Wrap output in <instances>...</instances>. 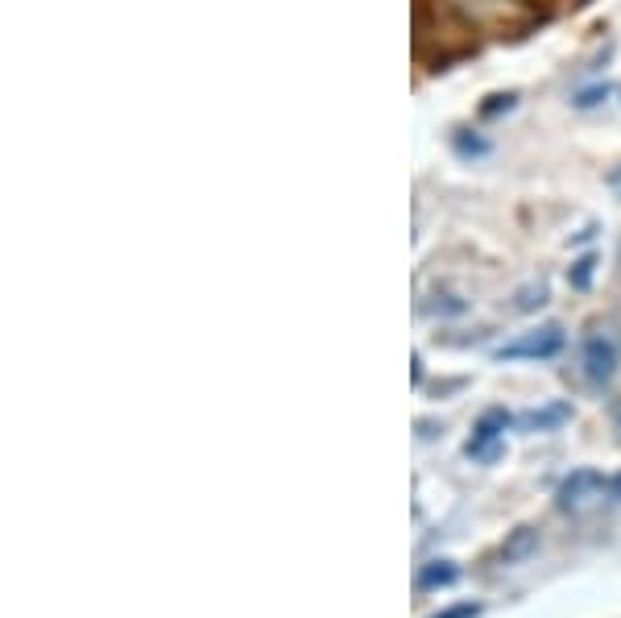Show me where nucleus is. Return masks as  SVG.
<instances>
[{
  "label": "nucleus",
  "instance_id": "obj_1",
  "mask_svg": "<svg viewBox=\"0 0 621 618\" xmlns=\"http://www.w3.org/2000/svg\"><path fill=\"white\" fill-rule=\"evenodd\" d=\"M563 349V328L559 324H547V328H535V333L518 336L510 345H501L493 353L497 362H547V357H556Z\"/></svg>",
  "mask_w": 621,
  "mask_h": 618
},
{
  "label": "nucleus",
  "instance_id": "obj_2",
  "mask_svg": "<svg viewBox=\"0 0 621 618\" xmlns=\"http://www.w3.org/2000/svg\"><path fill=\"white\" fill-rule=\"evenodd\" d=\"M506 424H510V415H506V412H485L481 424H477V428H472V436H468L465 457H472V460L497 457V444H501V432H506Z\"/></svg>",
  "mask_w": 621,
  "mask_h": 618
},
{
  "label": "nucleus",
  "instance_id": "obj_3",
  "mask_svg": "<svg viewBox=\"0 0 621 618\" xmlns=\"http://www.w3.org/2000/svg\"><path fill=\"white\" fill-rule=\"evenodd\" d=\"M601 490H605V477L597 474V469H576V474L559 486V510H584Z\"/></svg>",
  "mask_w": 621,
  "mask_h": 618
},
{
  "label": "nucleus",
  "instance_id": "obj_4",
  "mask_svg": "<svg viewBox=\"0 0 621 618\" xmlns=\"http://www.w3.org/2000/svg\"><path fill=\"white\" fill-rule=\"evenodd\" d=\"M613 374H618V349H613V341L589 336V341H584V378L597 382V386H605Z\"/></svg>",
  "mask_w": 621,
  "mask_h": 618
},
{
  "label": "nucleus",
  "instance_id": "obj_5",
  "mask_svg": "<svg viewBox=\"0 0 621 618\" xmlns=\"http://www.w3.org/2000/svg\"><path fill=\"white\" fill-rule=\"evenodd\" d=\"M568 419H572V407H568V403H547V407L527 412L518 424L527 432H551V428H559V424H568Z\"/></svg>",
  "mask_w": 621,
  "mask_h": 618
},
{
  "label": "nucleus",
  "instance_id": "obj_6",
  "mask_svg": "<svg viewBox=\"0 0 621 618\" xmlns=\"http://www.w3.org/2000/svg\"><path fill=\"white\" fill-rule=\"evenodd\" d=\"M535 548H539V531H535V527H518V531L501 544V560H506V565H518V560H527Z\"/></svg>",
  "mask_w": 621,
  "mask_h": 618
},
{
  "label": "nucleus",
  "instance_id": "obj_7",
  "mask_svg": "<svg viewBox=\"0 0 621 618\" xmlns=\"http://www.w3.org/2000/svg\"><path fill=\"white\" fill-rule=\"evenodd\" d=\"M456 577H460V569H456L451 560H431V565H423V573H419V589H448V586H456Z\"/></svg>",
  "mask_w": 621,
  "mask_h": 618
},
{
  "label": "nucleus",
  "instance_id": "obj_8",
  "mask_svg": "<svg viewBox=\"0 0 621 618\" xmlns=\"http://www.w3.org/2000/svg\"><path fill=\"white\" fill-rule=\"evenodd\" d=\"M543 303H547V283H530L518 291V303H513V307H518V312H535V307H543Z\"/></svg>",
  "mask_w": 621,
  "mask_h": 618
},
{
  "label": "nucleus",
  "instance_id": "obj_9",
  "mask_svg": "<svg viewBox=\"0 0 621 618\" xmlns=\"http://www.w3.org/2000/svg\"><path fill=\"white\" fill-rule=\"evenodd\" d=\"M592 270H597V257H580L572 270H568V283L576 286V291H589V283H592Z\"/></svg>",
  "mask_w": 621,
  "mask_h": 618
},
{
  "label": "nucleus",
  "instance_id": "obj_10",
  "mask_svg": "<svg viewBox=\"0 0 621 618\" xmlns=\"http://www.w3.org/2000/svg\"><path fill=\"white\" fill-rule=\"evenodd\" d=\"M456 154H465V159H481V154H489V142H481V138H465V133H456Z\"/></svg>",
  "mask_w": 621,
  "mask_h": 618
},
{
  "label": "nucleus",
  "instance_id": "obj_11",
  "mask_svg": "<svg viewBox=\"0 0 621 618\" xmlns=\"http://www.w3.org/2000/svg\"><path fill=\"white\" fill-rule=\"evenodd\" d=\"M518 104V95L506 92V95H489V104H481V116H501V112H510Z\"/></svg>",
  "mask_w": 621,
  "mask_h": 618
},
{
  "label": "nucleus",
  "instance_id": "obj_12",
  "mask_svg": "<svg viewBox=\"0 0 621 618\" xmlns=\"http://www.w3.org/2000/svg\"><path fill=\"white\" fill-rule=\"evenodd\" d=\"M605 95H609V88H589V92L576 95V104H580V109H592V104H601Z\"/></svg>",
  "mask_w": 621,
  "mask_h": 618
},
{
  "label": "nucleus",
  "instance_id": "obj_13",
  "mask_svg": "<svg viewBox=\"0 0 621 618\" xmlns=\"http://www.w3.org/2000/svg\"><path fill=\"white\" fill-rule=\"evenodd\" d=\"M477 615H481V606L465 602V606H451V610H444V615H435V618H477Z\"/></svg>",
  "mask_w": 621,
  "mask_h": 618
},
{
  "label": "nucleus",
  "instance_id": "obj_14",
  "mask_svg": "<svg viewBox=\"0 0 621 618\" xmlns=\"http://www.w3.org/2000/svg\"><path fill=\"white\" fill-rule=\"evenodd\" d=\"M609 494H613V498H618V503H621V474L613 477V482H609Z\"/></svg>",
  "mask_w": 621,
  "mask_h": 618
}]
</instances>
